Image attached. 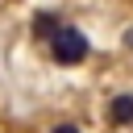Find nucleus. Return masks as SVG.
Masks as SVG:
<instances>
[{
    "mask_svg": "<svg viewBox=\"0 0 133 133\" xmlns=\"http://www.w3.org/2000/svg\"><path fill=\"white\" fill-rule=\"evenodd\" d=\"M50 58H54L58 66L83 62V58H87V37H83L79 29H71V25H58L54 37H50Z\"/></svg>",
    "mask_w": 133,
    "mask_h": 133,
    "instance_id": "nucleus-1",
    "label": "nucleus"
},
{
    "mask_svg": "<svg viewBox=\"0 0 133 133\" xmlns=\"http://www.w3.org/2000/svg\"><path fill=\"white\" fill-rule=\"evenodd\" d=\"M50 133H79V125H54Z\"/></svg>",
    "mask_w": 133,
    "mask_h": 133,
    "instance_id": "nucleus-4",
    "label": "nucleus"
},
{
    "mask_svg": "<svg viewBox=\"0 0 133 133\" xmlns=\"http://www.w3.org/2000/svg\"><path fill=\"white\" fill-rule=\"evenodd\" d=\"M108 121H112V125H133V91L112 96V104H108Z\"/></svg>",
    "mask_w": 133,
    "mask_h": 133,
    "instance_id": "nucleus-2",
    "label": "nucleus"
},
{
    "mask_svg": "<svg viewBox=\"0 0 133 133\" xmlns=\"http://www.w3.org/2000/svg\"><path fill=\"white\" fill-rule=\"evenodd\" d=\"M54 29H58V17L54 12H37L33 17V33L37 37H54Z\"/></svg>",
    "mask_w": 133,
    "mask_h": 133,
    "instance_id": "nucleus-3",
    "label": "nucleus"
},
{
    "mask_svg": "<svg viewBox=\"0 0 133 133\" xmlns=\"http://www.w3.org/2000/svg\"><path fill=\"white\" fill-rule=\"evenodd\" d=\"M125 42H129V46H133V29H129V37H125Z\"/></svg>",
    "mask_w": 133,
    "mask_h": 133,
    "instance_id": "nucleus-5",
    "label": "nucleus"
}]
</instances>
